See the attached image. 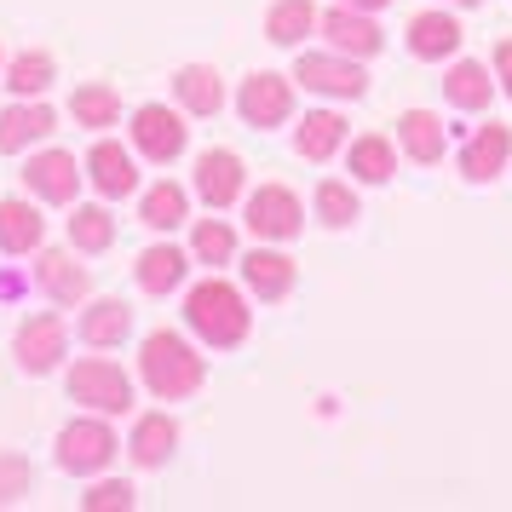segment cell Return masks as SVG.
<instances>
[{
	"label": "cell",
	"mask_w": 512,
	"mask_h": 512,
	"mask_svg": "<svg viewBox=\"0 0 512 512\" xmlns=\"http://www.w3.org/2000/svg\"><path fill=\"white\" fill-rule=\"evenodd\" d=\"M185 323H190V334H196L202 346L236 351L242 340H248V328H254V311H248V294H242L236 282H225L219 271H213V277H202L185 294Z\"/></svg>",
	"instance_id": "6da1fadb"
},
{
	"label": "cell",
	"mask_w": 512,
	"mask_h": 512,
	"mask_svg": "<svg viewBox=\"0 0 512 512\" xmlns=\"http://www.w3.org/2000/svg\"><path fill=\"white\" fill-rule=\"evenodd\" d=\"M139 374L162 403H185V397L202 392L208 357L190 346L179 328H156V334H144V346H139Z\"/></svg>",
	"instance_id": "7a4b0ae2"
},
{
	"label": "cell",
	"mask_w": 512,
	"mask_h": 512,
	"mask_svg": "<svg viewBox=\"0 0 512 512\" xmlns=\"http://www.w3.org/2000/svg\"><path fill=\"white\" fill-rule=\"evenodd\" d=\"M58 466L70 472V478H98V472H110V461H116L127 443L116 438V426H110V415H93V409H81V415L58 432Z\"/></svg>",
	"instance_id": "3957f363"
},
{
	"label": "cell",
	"mask_w": 512,
	"mask_h": 512,
	"mask_svg": "<svg viewBox=\"0 0 512 512\" xmlns=\"http://www.w3.org/2000/svg\"><path fill=\"white\" fill-rule=\"evenodd\" d=\"M70 403L93 409V415H127L133 380L116 357H81V363H70Z\"/></svg>",
	"instance_id": "277c9868"
},
{
	"label": "cell",
	"mask_w": 512,
	"mask_h": 512,
	"mask_svg": "<svg viewBox=\"0 0 512 512\" xmlns=\"http://www.w3.org/2000/svg\"><path fill=\"white\" fill-rule=\"evenodd\" d=\"M294 87L317 98H363L369 93V70L363 58H346V52H300L294 58Z\"/></svg>",
	"instance_id": "5b68a950"
},
{
	"label": "cell",
	"mask_w": 512,
	"mask_h": 512,
	"mask_svg": "<svg viewBox=\"0 0 512 512\" xmlns=\"http://www.w3.org/2000/svg\"><path fill=\"white\" fill-rule=\"evenodd\" d=\"M18 179L24 190L41 202V208H70L75 196H81V162H75L70 150H29L24 167H18Z\"/></svg>",
	"instance_id": "8992f818"
},
{
	"label": "cell",
	"mask_w": 512,
	"mask_h": 512,
	"mask_svg": "<svg viewBox=\"0 0 512 512\" xmlns=\"http://www.w3.org/2000/svg\"><path fill=\"white\" fill-rule=\"evenodd\" d=\"M236 116L248 121L254 133H271L282 121H294V75L277 70H254L236 87Z\"/></svg>",
	"instance_id": "52a82bcc"
},
{
	"label": "cell",
	"mask_w": 512,
	"mask_h": 512,
	"mask_svg": "<svg viewBox=\"0 0 512 512\" xmlns=\"http://www.w3.org/2000/svg\"><path fill=\"white\" fill-rule=\"evenodd\" d=\"M29 282L47 294L52 305H87V288H93V271L81 265L75 248H35V265H29Z\"/></svg>",
	"instance_id": "ba28073f"
},
{
	"label": "cell",
	"mask_w": 512,
	"mask_h": 512,
	"mask_svg": "<svg viewBox=\"0 0 512 512\" xmlns=\"http://www.w3.org/2000/svg\"><path fill=\"white\" fill-rule=\"evenodd\" d=\"M242 219H248V231H254L259 242H294V236L305 231V202L288 185H259L254 196H248Z\"/></svg>",
	"instance_id": "9c48e42d"
},
{
	"label": "cell",
	"mask_w": 512,
	"mask_h": 512,
	"mask_svg": "<svg viewBox=\"0 0 512 512\" xmlns=\"http://www.w3.org/2000/svg\"><path fill=\"white\" fill-rule=\"evenodd\" d=\"M64 351H70V328H64V317H52V311L24 317L18 334H12V357H18L24 374H52L64 363Z\"/></svg>",
	"instance_id": "30bf717a"
},
{
	"label": "cell",
	"mask_w": 512,
	"mask_h": 512,
	"mask_svg": "<svg viewBox=\"0 0 512 512\" xmlns=\"http://www.w3.org/2000/svg\"><path fill=\"white\" fill-rule=\"evenodd\" d=\"M190 144V127L173 104H139L133 110V150L144 162H179Z\"/></svg>",
	"instance_id": "8fae6325"
},
{
	"label": "cell",
	"mask_w": 512,
	"mask_h": 512,
	"mask_svg": "<svg viewBox=\"0 0 512 512\" xmlns=\"http://www.w3.org/2000/svg\"><path fill=\"white\" fill-rule=\"evenodd\" d=\"M52 133H58V116H52L47 98H12L0 110V156H29Z\"/></svg>",
	"instance_id": "7c38bea8"
},
{
	"label": "cell",
	"mask_w": 512,
	"mask_h": 512,
	"mask_svg": "<svg viewBox=\"0 0 512 512\" xmlns=\"http://www.w3.org/2000/svg\"><path fill=\"white\" fill-rule=\"evenodd\" d=\"M317 35L334 52H346V58H374V52L386 47L374 12H357V6H328V12H317Z\"/></svg>",
	"instance_id": "4fadbf2b"
},
{
	"label": "cell",
	"mask_w": 512,
	"mask_h": 512,
	"mask_svg": "<svg viewBox=\"0 0 512 512\" xmlns=\"http://www.w3.org/2000/svg\"><path fill=\"white\" fill-rule=\"evenodd\" d=\"M242 190H248V167L236 150H202V162H196V196L208 202L213 213H225L242 202Z\"/></svg>",
	"instance_id": "5bb4252c"
},
{
	"label": "cell",
	"mask_w": 512,
	"mask_h": 512,
	"mask_svg": "<svg viewBox=\"0 0 512 512\" xmlns=\"http://www.w3.org/2000/svg\"><path fill=\"white\" fill-rule=\"evenodd\" d=\"M507 162H512V127L507 121H484V127L461 144V179L466 185H489V179H501Z\"/></svg>",
	"instance_id": "9a60e30c"
},
{
	"label": "cell",
	"mask_w": 512,
	"mask_h": 512,
	"mask_svg": "<svg viewBox=\"0 0 512 512\" xmlns=\"http://www.w3.org/2000/svg\"><path fill=\"white\" fill-rule=\"evenodd\" d=\"M409 58H420V64H449V58H461V41L466 29L455 12H420V18H409Z\"/></svg>",
	"instance_id": "2e32d148"
},
{
	"label": "cell",
	"mask_w": 512,
	"mask_h": 512,
	"mask_svg": "<svg viewBox=\"0 0 512 512\" xmlns=\"http://www.w3.org/2000/svg\"><path fill=\"white\" fill-rule=\"evenodd\" d=\"M87 179H93V190L104 196V202H127L133 190H139V167H133V150L116 139H98L93 150H87Z\"/></svg>",
	"instance_id": "e0dca14e"
},
{
	"label": "cell",
	"mask_w": 512,
	"mask_h": 512,
	"mask_svg": "<svg viewBox=\"0 0 512 512\" xmlns=\"http://www.w3.org/2000/svg\"><path fill=\"white\" fill-rule=\"evenodd\" d=\"M294 259L282 254L277 242H265V248H254V254H242V288L254 294V300H288L294 294Z\"/></svg>",
	"instance_id": "ac0fdd59"
},
{
	"label": "cell",
	"mask_w": 512,
	"mask_h": 512,
	"mask_svg": "<svg viewBox=\"0 0 512 512\" xmlns=\"http://www.w3.org/2000/svg\"><path fill=\"white\" fill-rule=\"evenodd\" d=\"M133 277H139V288L144 294H179L185 288V277H190V254L179 248V242H156V248H144L139 254V265H133Z\"/></svg>",
	"instance_id": "d6986e66"
},
{
	"label": "cell",
	"mask_w": 512,
	"mask_h": 512,
	"mask_svg": "<svg viewBox=\"0 0 512 512\" xmlns=\"http://www.w3.org/2000/svg\"><path fill=\"white\" fill-rule=\"evenodd\" d=\"M351 139V121L340 110H305L300 127H294V150H300L305 162H328V156H340Z\"/></svg>",
	"instance_id": "ffe728a7"
},
{
	"label": "cell",
	"mask_w": 512,
	"mask_h": 512,
	"mask_svg": "<svg viewBox=\"0 0 512 512\" xmlns=\"http://www.w3.org/2000/svg\"><path fill=\"white\" fill-rule=\"evenodd\" d=\"M47 242V219H41V202L35 196H6L0 202V254H35Z\"/></svg>",
	"instance_id": "44dd1931"
},
{
	"label": "cell",
	"mask_w": 512,
	"mask_h": 512,
	"mask_svg": "<svg viewBox=\"0 0 512 512\" xmlns=\"http://www.w3.org/2000/svg\"><path fill=\"white\" fill-rule=\"evenodd\" d=\"M173 449H179V420L167 415V409H150V415L133 420V438H127L133 466H167Z\"/></svg>",
	"instance_id": "7402d4cb"
},
{
	"label": "cell",
	"mask_w": 512,
	"mask_h": 512,
	"mask_svg": "<svg viewBox=\"0 0 512 512\" xmlns=\"http://www.w3.org/2000/svg\"><path fill=\"white\" fill-rule=\"evenodd\" d=\"M173 98L185 116H219L225 110V75L213 64H185V70H173Z\"/></svg>",
	"instance_id": "603a6c76"
},
{
	"label": "cell",
	"mask_w": 512,
	"mask_h": 512,
	"mask_svg": "<svg viewBox=\"0 0 512 512\" xmlns=\"http://www.w3.org/2000/svg\"><path fill=\"white\" fill-rule=\"evenodd\" d=\"M443 144H449V127H443L432 110H403L397 116V150L420 167H438L443 162Z\"/></svg>",
	"instance_id": "cb8c5ba5"
},
{
	"label": "cell",
	"mask_w": 512,
	"mask_h": 512,
	"mask_svg": "<svg viewBox=\"0 0 512 512\" xmlns=\"http://www.w3.org/2000/svg\"><path fill=\"white\" fill-rule=\"evenodd\" d=\"M75 334H81V346L110 351V346H121V340L133 334V311H127L121 300H87V311L75 317Z\"/></svg>",
	"instance_id": "d4e9b609"
},
{
	"label": "cell",
	"mask_w": 512,
	"mask_h": 512,
	"mask_svg": "<svg viewBox=\"0 0 512 512\" xmlns=\"http://www.w3.org/2000/svg\"><path fill=\"white\" fill-rule=\"evenodd\" d=\"M489 98H495V81H489L484 64L478 58H455L449 75H443V104L472 116V110H489Z\"/></svg>",
	"instance_id": "484cf974"
},
{
	"label": "cell",
	"mask_w": 512,
	"mask_h": 512,
	"mask_svg": "<svg viewBox=\"0 0 512 512\" xmlns=\"http://www.w3.org/2000/svg\"><path fill=\"white\" fill-rule=\"evenodd\" d=\"M317 35V0H271L265 6V41L271 47H305Z\"/></svg>",
	"instance_id": "4316f807"
},
{
	"label": "cell",
	"mask_w": 512,
	"mask_h": 512,
	"mask_svg": "<svg viewBox=\"0 0 512 512\" xmlns=\"http://www.w3.org/2000/svg\"><path fill=\"white\" fill-rule=\"evenodd\" d=\"M185 219H190V190L179 179H162L139 196V225H150V231H179Z\"/></svg>",
	"instance_id": "83f0119b"
},
{
	"label": "cell",
	"mask_w": 512,
	"mask_h": 512,
	"mask_svg": "<svg viewBox=\"0 0 512 512\" xmlns=\"http://www.w3.org/2000/svg\"><path fill=\"white\" fill-rule=\"evenodd\" d=\"M346 167L357 185H386L397 173V150L392 139H380V133H363V139H346Z\"/></svg>",
	"instance_id": "f1b7e54d"
},
{
	"label": "cell",
	"mask_w": 512,
	"mask_h": 512,
	"mask_svg": "<svg viewBox=\"0 0 512 512\" xmlns=\"http://www.w3.org/2000/svg\"><path fill=\"white\" fill-rule=\"evenodd\" d=\"M70 248L75 254H110L116 248V213L110 208H98V202H87V208H75L70 213Z\"/></svg>",
	"instance_id": "f546056e"
},
{
	"label": "cell",
	"mask_w": 512,
	"mask_h": 512,
	"mask_svg": "<svg viewBox=\"0 0 512 512\" xmlns=\"http://www.w3.org/2000/svg\"><path fill=\"white\" fill-rule=\"evenodd\" d=\"M52 75H58V64H52V52L29 47V52H18V58L6 64V81H0V87H6L12 98H47Z\"/></svg>",
	"instance_id": "4dcf8cb0"
},
{
	"label": "cell",
	"mask_w": 512,
	"mask_h": 512,
	"mask_svg": "<svg viewBox=\"0 0 512 512\" xmlns=\"http://www.w3.org/2000/svg\"><path fill=\"white\" fill-rule=\"evenodd\" d=\"M70 116L81 121V127L104 133V127H116L121 121V93L116 87H104V81H87V87H75L70 93Z\"/></svg>",
	"instance_id": "1f68e13d"
},
{
	"label": "cell",
	"mask_w": 512,
	"mask_h": 512,
	"mask_svg": "<svg viewBox=\"0 0 512 512\" xmlns=\"http://www.w3.org/2000/svg\"><path fill=\"white\" fill-rule=\"evenodd\" d=\"M190 254H196V265H208V271H225L236 259V231L225 219H196L190 225Z\"/></svg>",
	"instance_id": "d6a6232c"
},
{
	"label": "cell",
	"mask_w": 512,
	"mask_h": 512,
	"mask_svg": "<svg viewBox=\"0 0 512 512\" xmlns=\"http://www.w3.org/2000/svg\"><path fill=\"white\" fill-rule=\"evenodd\" d=\"M311 202H317V219H323L328 231H346V225H357V190H351L346 179H323Z\"/></svg>",
	"instance_id": "836d02e7"
},
{
	"label": "cell",
	"mask_w": 512,
	"mask_h": 512,
	"mask_svg": "<svg viewBox=\"0 0 512 512\" xmlns=\"http://www.w3.org/2000/svg\"><path fill=\"white\" fill-rule=\"evenodd\" d=\"M133 507H139V495H133V484H121V478H98L81 495V512H133Z\"/></svg>",
	"instance_id": "e575fe53"
},
{
	"label": "cell",
	"mask_w": 512,
	"mask_h": 512,
	"mask_svg": "<svg viewBox=\"0 0 512 512\" xmlns=\"http://www.w3.org/2000/svg\"><path fill=\"white\" fill-rule=\"evenodd\" d=\"M29 495V455L0 449V507H18Z\"/></svg>",
	"instance_id": "d590c367"
},
{
	"label": "cell",
	"mask_w": 512,
	"mask_h": 512,
	"mask_svg": "<svg viewBox=\"0 0 512 512\" xmlns=\"http://www.w3.org/2000/svg\"><path fill=\"white\" fill-rule=\"evenodd\" d=\"M495 75H501V87H507V98H512V41H495Z\"/></svg>",
	"instance_id": "8d00e7d4"
},
{
	"label": "cell",
	"mask_w": 512,
	"mask_h": 512,
	"mask_svg": "<svg viewBox=\"0 0 512 512\" xmlns=\"http://www.w3.org/2000/svg\"><path fill=\"white\" fill-rule=\"evenodd\" d=\"M24 288H35L29 277H18V271H0V300H18Z\"/></svg>",
	"instance_id": "74e56055"
},
{
	"label": "cell",
	"mask_w": 512,
	"mask_h": 512,
	"mask_svg": "<svg viewBox=\"0 0 512 512\" xmlns=\"http://www.w3.org/2000/svg\"><path fill=\"white\" fill-rule=\"evenodd\" d=\"M340 6H357V12H386L392 0H340Z\"/></svg>",
	"instance_id": "f35d334b"
},
{
	"label": "cell",
	"mask_w": 512,
	"mask_h": 512,
	"mask_svg": "<svg viewBox=\"0 0 512 512\" xmlns=\"http://www.w3.org/2000/svg\"><path fill=\"white\" fill-rule=\"evenodd\" d=\"M443 6H484V0H443Z\"/></svg>",
	"instance_id": "ab89813d"
},
{
	"label": "cell",
	"mask_w": 512,
	"mask_h": 512,
	"mask_svg": "<svg viewBox=\"0 0 512 512\" xmlns=\"http://www.w3.org/2000/svg\"><path fill=\"white\" fill-rule=\"evenodd\" d=\"M0 64H6V52H0Z\"/></svg>",
	"instance_id": "60d3db41"
}]
</instances>
